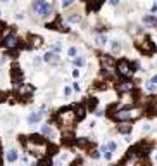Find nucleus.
I'll return each instance as SVG.
<instances>
[{
    "instance_id": "nucleus-38",
    "label": "nucleus",
    "mask_w": 157,
    "mask_h": 166,
    "mask_svg": "<svg viewBox=\"0 0 157 166\" xmlns=\"http://www.w3.org/2000/svg\"><path fill=\"white\" fill-rule=\"evenodd\" d=\"M0 163H2V154H0Z\"/></svg>"
},
{
    "instance_id": "nucleus-1",
    "label": "nucleus",
    "mask_w": 157,
    "mask_h": 166,
    "mask_svg": "<svg viewBox=\"0 0 157 166\" xmlns=\"http://www.w3.org/2000/svg\"><path fill=\"white\" fill-rule=\"evenodd\" d=\"M55 120H57V123L64 128V132L66 130H71L73 128V125L78 121V116H76V113H74V109L73 107H67V109H60L57 114H55Z\"/></svg>"
},
{
    "instance_id": "nucleus-20",
    "label": "nucleus",
    "mask_w": 157,
    "mask_h": 166,
    "mask_svg": "<svg viewBox=\"0 0 157 166\" xmlns=\"http://www.w3.org/2000/svg\"><path fill=\"white\" fill-rule=\"evenodd\" d=\"M100 151H102V152H104V158H105V159H107V161H111V159H112V152H111V151H109V149H107V147H105V146H104V147H102V149H100Z\"/></svg>"
},
{
    "instance_id": "nucleus-31",
    "label": "nucleus",
    "mask_w": 157,
    "mask_h": 166,
    "mask_svg": "<svg viewBox=\"0 0 157 166\" xmlns=\"http://www.w3.org/2000/svg\"><path fill=\"white\" fill-rule=\"evenodd\" d=\"M64 95H66V97L71 95V87H66V88H64Z\"/></svg>"
},
{
    "instance_id": "nucleus-16",
    "label": "nucleus",
    "mask_w": 157,
    "mask_h": 166,
    "mask_svg": "<svg viewBox=\"0 0 157 166\" xmlns=\"http://www.w3.org/2000/svg\"><path fill=\"white\" fill-rule=\"evenodd\" d=\"M41 133H43L47 139H52V137H54V130H52L50 125H41Z\"/></svg>"
},
{
    "instance_id": "nucleus-8",
    "label": "nucleus",
    "mask_w": 157,
    "mask_h": 166,
    "mask_svg": "<svg viewBox=\"0 0 157 166\" xmlns=\"http://www.w3.org/2000/svg\"><path fill=\"white\" fill-rule=\"evenodd\" d=\"M116 88H118L119 94H130V92L133 90V83H131L130 80H121V81H118Z\"/></svg>"
},
{
    "instance_id": "nucleus-10",
    "label": "nucleus",
    "mask_w": 157,
    "mask_h": 166,
    "mask_svg": "<svg viewBox=\"0 0 157 166\" xmlns=\"http://www.w3.org/2000/svg\"><path fill=\"white\" fill-rule=\"evenodd\" d=\"M12 83H14L16 87L22 85V73H21V69H19L17 66L12 68Z\"/></svg>"
},
{
    "instance_id": "nucleus-26",
    "label": "nucleus",
    "mask_w": 157,
    "mask_h": 166,
    "mask_svg": "<svg viewBox=\"0 0 157 166\" xmlns=\"http://www.w3.org/2000/svg\"><path fill=\"white\" fill-rule=\"evenodd\" d=\"M67 54H69V57H76V54H78V50H76L74 47H71V49L67 50Z\"/></svg>"
},
{
    "instance_id": "nucleus-21",
    "label": "nucleus",
    "mask_w": 157,
    "mask_h": 166,
    "mask_svg": "<svg viewBox=\"0 0 157 166\" xmlns=\"http://www.w3.org/2000/svg\"><path fill=\"white\" fill-rule=\"evenodd\" d=\"M67 21H69V23H80V21H81V16H78V14H73V16H71V14H69V16H67Z\"/></svg>"
},
{
    "instance_id": "nucleus-28",
    "label": "nucleus",
    "mask_w": 157,
    "mask_h": 166,
    "mask_svg": "<svg viewBox=\"0 0 157 166\" xmlns=\"http://www.w3.org/2000/svg\"><path fill=\"white\" fill-rule=\"evenodd\" d=\"M71 3H74V0H62V5L64 7H69Z\"/></svg>"
},
{
    "instance_id": "nucleus-33",
    "label": "nucleus",
    "mask_w": 157,
    "mask_h": 166,
    "mask_svg": "<svg viewBox=\"0 0 157 166\" xmlns=\"http://www.w3.org/2000/svg\"><path fill=\"white\" fill-rule=\"evenodd\" d=\"M73 76H76V78H78V76H80V71H78V69H74V71H73Z\"/></svg>"
},
{
    "instance_id": "nucleus-35",
    "label": "nucleus",
    "mask_w": 157,
    "mask_h": 166,
    "mask_svg": "<svg viewBox=\"0 0 157 166\" xmlns=\"http://www.w3.org/2000/svg\"><path fill=\"white\" fill-rule=\"evenodd\" d=\"M109 2H111V5H118L119 3V0H109Z\"/></svg>"
},
{
    "instance_id": "nucleus-29",
    "label": "nucleus",
    "mask_w": 157,
    "mask_h": 166,
    "mask_svg": "<svg viewBox=\"0 0 157 166\" xmlns=\"http://www.w3.org/2000/svg\"><path fill=\"white\" fill-rule=\"evenodd\" d=\"M60 47H62L60 43H54V52H57V54H59V50H60Z\"/></svg>"
},
{
    "instance_id": "nucleus-25",
    "label": "nucleus",
    "mask_w": 157,
    "mask_h": 166,
    "mask_svg": "<svg viewBox=\"0 0 157 166\" xmlns=\"http://www.w3.org/2000/svg\"><path fill=\"white\" fill-rule=\"evenodd\" d=\"M105 42H107V40H105V36H104V35L97 36V43H99V45H105Z\"/></svg>"
},
{
    "instance_id": "nucleus-36",
    "label": "nucleus",
    "mask_w": 157,
    "mask_h": 166,
    "mask_svg": "<svg viewBox=\"0 0 157 166\" xmlns=\"http://www.w3.org/2000/svg\"><path fill=\"white\" fill-rule=\"evenodd\" d=\"M157 10V3H154V5H152V12H156Z\"/></svg>"
},
{
    "instance_id": "nucleus-17",
    "label": "nucleus",
    "mask_w": 157,
    "mask_h": 166,
    "mask_svg": "<svg viewBox=\"0 0 157 166\" xmlns=\"http://www.w3.org/2000/svg\"><path fill=\"white\" fill-rule=\"evenodd\" d=\"M143 24L154 28V26H157V19L154 17V16H145V17H143Z\"/></svg>"
},
{
    "instance_id": "nucleus-18",
    "label": "nucleus",
    "mask_w": 157,
    "mask_h": 166,
    "mask_svg": "<svg viewBox=\"0 0 157 166\" xmlns=\"http://www.w3.org/2000/svg\"><path fill=\"white\" fill-rule=\"evenodd\" d=\"M17 158H19V156H17V151H16V149H10V151L7 152V161H9V163H16Z\"/></svg>"
},
{
    "instance_id": "nucleus-41",
    "label": "nucleus",
    "mask_w": 157,
    "mask_h": 166,
    "mask_svg": "<svg viewBox=\"0 0 157 166\" xmlns=\"http://www.w3.org/2000/svg\"><path fill=\"white\" fill-rule=\"evenodd\" d=\"M156 107H157V104H156Z\"/></svg>"
},
{
    "instance_id": "nucleus-3",
    "label": "nucleus",
    "mask_w": 157,
    "mask_h": 166,
    "mask_svg": "<svg viewBox=\"0 0 157 166\" xmlns=\"http://www.w3.org/2000/svg\"><path fill=\"white\" fill-rule=\"evenodd\" d=\"M33 9L41 16V17H48L52 14V5L47 2V0H36L33 3Z\"/></svg>"
},
{
    "instance_id": "nucleus-23",
    "label": "nucleus",
    "mask_w": 157,
    "mask_h": 166,
    "mask_svg": "<svg viewBox=\"0 0 157 166\" xmlns=\"http://www.w3.org/2000/svg\"><path fill=\"white\" fill-rule=\"evenodd\" d=\"M119 49H121V43L119 42H112L111 43V50L112 52H119Z\"/></svg>"
},
{
    "instance_id": "nucleus-22",
    "label": "nucleus",
    "mask_w": 157,
    "mask_h": 166,
    "mask_svg": "<svg viewBox=\"0 0 157 166\" xmlns=\"http://www.w3.org/2000/svg\"><path fill=\"white\" fill-rule=\"evenodd\" d=\"M74 113H76V116H78V120H80V118H83V114H85V109H83L81 106H78V107H74Z\"/></svg>"
},
{
    "instance_id": "nucleus-14",
    "label": "nucleus",
    "mask_w": 157,
    "mask_h": 166,
    "mask_svg": "<svg viewBox=\"0 0 157 166\" xmlns=\"http://www.w3.org/2000/svg\"><path fill=\"white\" fill-rule=\"evenodd\" d=\"M85 2H86L88 10H95V9H99L102 5V0H85Z\"/></svg>"
},
{
    "instance_id": "nucleus-6",
    "label": "nucleus",
    "mask_w": 157,
    "mask_h": 166,
    "mask_svg": "<svg viewBox=\"0 0 157 166\" xmlns=\"http://www.w3.org/2000/svg\"><path fill=\"white\" fill-rule=\"evenodd\" d=\"M116 71H118L121 76H124V78H130V76L133 74V71H135V69L131 68V64H130L128 61H124V59H123V61H119V62L116 64Z\"/></svg>"
},
{
    "instance_id": "nucleus-12",
    "label": "nucleus",
    "mask_w": 157,
    "mask_h": 166,
    "mask_svg": "<svg viewBox=\"0 0 157 166\" xmlns=\"http://www.w3.org/2000/svg\"><path fill=\"white\" fill-rule=\"evenodd\" d=\"M43 113H45V111H43V109H40V111H36V113H33V114H29V118H28V121H29L31 125H33V123H38V121H40V120L43 118Z\"/></svg>"
},
{
    "instance_id": "nucleus-32",
    "label": "nucleus",
    "mask_w": 157,
    "mask_h": 166,
    "mask_svg": "<svg viewBox=\"0 0 157 166\" xmlns=\"http://www.w3.org/2000/svg\"><path fill=\"white\" fill-rule=\"evenodd\" d=\"M150 83H152V85H157V74H156V76H152V80H150Z\"/></svg>"
},
{
    "instance_id": "nucleus-24",
    "label": "nucleus",
    "mask_w": 157,
    "mask_h": 166,
    "mask_svg": "<svg viewBox=\"0 0 157 166\" xmlns=\"http://www.w3.org/2000/svg\"><path fill=\"white\" fill-rule=\"evenodd\" d=\"M105 147H107V149H109V151H111V152H114V151H116V149H118V144H116V142H112V140H111V142H107V146H105Z\"/></svg>"
},
{
    "instance_id": "nucleus-15",
    "label": "nucleus",
    "mask_w": 157,
    "mask_h": 166,
    "mask_svg": "<svg viewBox=\"0 0 157 166\" xmlns=\"http://www.w3.org/2000/svg\"><path fill=\"white\" fill-rule=\"evenodd\" d=\"M48 28H50V29H59V31H66V29H67V28H66L59 19H57V21H54V23H50V24H48Z\"/></svg>"
},
{
    "instance_id": "nucleus-40",
    "label": "nucleus",
    "mask_w": 157,
    "mask_h": 166,
    "mask_svg": "<svg viewBox=\"0 0 157 166\" xmlns=\"http://www.w3.org/2000/svg\"><path fill=\"white\" fill-rule=\"evenodd\" d=\"M156 161H157V154H156Z\"/></svg>"
},
{
    "instance_id": "nucleus-11",
    "label": "nucleus",
    "mask_w": 157,
    "mask_h": 166,
    "mask_svg": "<svg viewBox=\"0 0 157 166\" xmlns=\"http://www.w3.org/2000/svg\"><path fill=\"white\" fill-rule=\"evenodd\" d=\"M17 94H19V97H22V99H28V97L33 94V87H31V85H19V90H17Z\"/></svg>"
},
{
    "instance_id": "nucleus-34",
    "label": "nucleus",
    "mask_w": 157,
    "mask_h": 166,
    "mask_svg": "<svg viewBox=\"0 0 157 166\" xmlns=\"http://www.w3.org/2000/svg\"><path fill=\"white\" fill-rule=\"evenodd\" d=\"M95 114H97V116H102V114H104V111H100V109H97V111H95Z\"/></svg>"
},
{
    "instance_id": "nucleus-27",
    "label": "nucleus",
    "mask_w": 157,
    "mask_h": 166,
    "mask_svg": "<svg viewBox=\"0 0 157 166\" xmlns=\"http://www.w3.org/2000/svg\"><path fill=\"white\" fill-rule=\"evenodd\" d=\"M90 156H92L93 159H99V158H100V152H97V151H92V154H90Z\"/></svg>"
},
{
    "instance_id": "nucleus-37",
    "label": "nucleus",
    "mask_w": 157,
    "mask_h": 166,
    "mask_svg": "<svg viewBox=\"0 0 157 166\" xmlns=\"http://www.w3.org/2000/svg\"><path fill=\"white\" fill-rule=\"evenodd\" d=\"M0 100H3V94L2 92H0Z\"/></svg>"
},
{
    "instance_id": "nucleus-5",
    "label": "nucleus",
    "mask_w": 157,
    "mask_h": 166,
    "mask_svg": "<svg viewBox=\"0 0 157 166\" xmlns=\"http://www.w3.org/2000/svg\"><path fill=\"white\" fill-rule=\"evenodd\" d=\"M137 47H138V50H140V52H143V54H152V52H154V43H152V40H150L149 36L138 38Z\"/></svg>"
},
{
    "instance_id": "nucleus-4",
    "label": "nucleus",
    "mask_w": 157,
    "mask_h": 166,
    "mask_svg": "<svg viewBox=\"0 0 157 166\" xmlns=\"http://www.w3.org/2000/svg\"><path fill=\"white\" fill-rule=\"evenodd\" d=\"M100 62H102V69H104V73L109 74V76H114V73H116L114 59L109 57V55H102V57H100Z\"/></svg>"
},
{
    "instance_id": "nucleus-39",
    "label": "nucleus",
    "mask_w": 157,
    "mask_h": 166,
    "mask_svg": "<svg viewBox=\"0 0 157 166\" xmlns=\"http://www.w3.org/2000/svg\"><path fill=\"white\" fill-rule=\"evenodd\" d=\"M0 2H7V0H0Z\"/></svg>"
},
{
    "instance_id": "nucleus-2",
    "label": "nucleus",
    "mask_w": 157,
    "mask_h": 166,
    "mask_svg": "<svg viewBox=\"0 0 157 166\" xmlns=\"http://www.w3.org/2000/svg\"><path fill=\"white\" fill-rule=\"evenodd\" d=\"M142 111L138 107H123V109H118L111 114V118H114L116 121H131V120H137L140 118Z\"/></svg>"
},
{
    "instance_id": "nucleus-9",
    "label": "nucleus",
    "mask_w": 157,
    "mask_h": 166,
    "mask_svg": "<svg viewBox=\"0 0 157 166\" xmlns=\"http://www.w3.org/2000/svg\"><path fill=\"white\" fill-rule=\"evenodd\" d=\"M43 61L45 62H48V64H59L60 62V57H59V54L57 52H47L45 55H43Z\"/></svg>"
},
{
    "instance_id": "nucleus-7",
    "label": "nucleus",
    "mask_w": 157,
    "mask_h": 166,
    "mask_svg": "<svg viewBox=\"0 0 157 166\" xmlns=\"http://www.w3.org/2000/svg\"><path fill=\"white\" fill-rule=\"evenodd\" d=\"M19 38L16 36V35H7L5 38H3V45L9 49V50H12V49H17L19 47Z\"/></svg>"
},
{
    "instance_id": "nucleus-13",
    "label": "nucleus",
    "mask_w": 157,
    "mask_h": 166,
    "mask_svg": "<svg viewBox=\"0 0 157 166\" xmlns=\"http://www.w3.org/2000/svg\"><path fill=\"white\" fill-rule=\"evenodd\" d=\"M41 42H43V40H41L40 36H36V35H31V36H29V47H31V49H38V47L41 45Z\"/></svg>"
},
{
    "instance_id": "nucleus-19",
    "label": "nucleus",
    "mask_w": 157,
    "mask_h": 166,
    "mask_svg": "<svg viewBox=\"0 0 157 166\" xmlns=\"http://www.w3.org/2000/svg\"><path fill=\"white\" fill-rule=\"evenodd\" d=\"M118 132H119V133H124V135H128V133L131 132V125H128V123H123V125H119V126H118Z\"/></svg>"
},
{
    "instance_id": "nucleus-30",
    "label": "nucleus",
    "mask_w": 157,
    "mask_h": 166,
    "mask_svg": "<svg viewBox=\"0 0 157 166\" xmlns=\"http://www.w3.org/2000/svg\"><path fill=\"white\" fill-rule=\"evenodd\" d=\"M74 62H76L78 66H83V64H85V59H81V57H78V59H76Z\"/></svg>"
}]
</instances>
